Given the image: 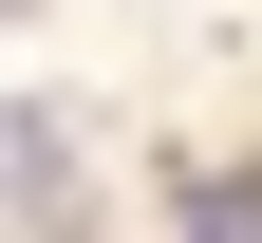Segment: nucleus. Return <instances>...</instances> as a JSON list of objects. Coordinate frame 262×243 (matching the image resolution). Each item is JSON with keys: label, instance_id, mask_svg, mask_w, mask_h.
<instances>
[{"label": "nucleus", "instance_id": "f257e3e1", "mask_svg": "<svg viewBox=\"0 0 262 243\" xmlns=\"http://www.w3.org/2000/svg\"><path fill=\"white\" fill-rule=\"evenodd\" d=\"M187 243H262V168H187Z\"/></svg>", "mask_w": 262, "mask_h": 243}]
</instances>
